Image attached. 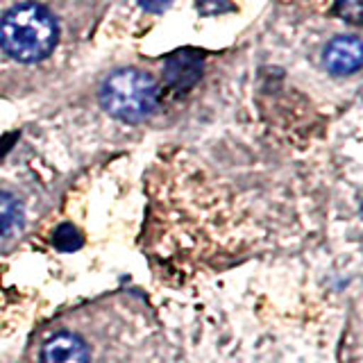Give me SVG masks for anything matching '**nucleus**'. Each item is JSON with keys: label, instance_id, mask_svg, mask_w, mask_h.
<instances>
[{"label": "nucleus", "instance_id": "1", "mask_svg": "<svg viewBox=\"0 0 363 363\" xmlns=\"http://www.w3.org/2000/svg\"><path fill=\"white\" fill-rule=\"evenodd\" d=\"M57 37L60 28L55 16L39 3L11 7L0 21V48L23 64L45 60L55 50Z\"/></svg>", "mask_w": 363, "mask_h": 363}, {"label": "nucleus", "instance_id": "2", "mask_svg": "<svg viewBox=\"0 0 363 363\" xmlns=\"http://www.w3.org/2000/svg\"><path fill=\"white\" fill-rule=\"evenodd\" d=\"M159 86L136 68H123L111 73L100 86V105L109 116L123 123H141L157 109Z\"/></svg>", "mask_w": 363, "mask_h": 363}, {"label": "nucleus", "instance_id": "3", "mask_svg": "<svg viewBox=\"0 0 363 363\" xmlns=\"http://www.w3.org/2000/svg\"><path fill=\"white\" fill-rule=\"evenodd\" d=\"M41 363H91V350L77 334L60 332L45 340Z\"/></svg>", "mask_w": 363, "mask_h": 363}, {"label": "nucleus", "instance_id": "4", "mask_svg": "<svg viewBox=\"0 0 363 363\" xmlns=\"http://www.w3.org/2000/svg\"><path fill=\"white\" fill-rule=\"evenodd\" d=\"M361 41L357 37H336L325 48V66L332 75H352L361 68Z\"/></svg>", "mask_w": 363, "mask_h": 363}, {"label": "nucleus", "instance_id": "5", "mask_svg": "<svg viewBox=\"0 0 363 363\" xmlns=\"http://www.w3.org/2000/svg\"><path fill=\"white\" fill-rule=\"evenodd\" d=\"M164 75H166V82L173 89L186 91L200 79L202 60L196 52H177L166 62Z\"/></svg>", "mask_w": 363, "mask_h": 363}, {"label": "nucleus", "instance_id": "6", "mask_svg": "<svg viewBox=\"0 0 363 363\" xmlns=\"http://www.w3.org/2000/svg\"><path fill=\"white\" fill-rule=\"evenodd\" d=\"M23 220V209L14 196L0 191V236H7L16 230Z\"/></svg>", "mask_w": 363, "mask_h": 363}, {"label": "nucleus", "instance_id": "7", "mask_svg": "<svg viewBox=\"0 0 363 363\" xmlns=\"http://www.w3.org/2000/svg\"><path fill=\"white\" fill-rule=\"evenodd\" d=\"M55 245L60 250H73L79 245V234L73 230V225H64L55 234Z\"/></svg>", "mask_w": 363, "mask_h": 363}, {"label": "nucleus", "instance_id": "8", "mask_svg": "<svg viewBox=\"0 0 363 363\" xmlns=\"http://www.w3.org/2000/svg\"><path fill=\"white\" fill-rule=\"evenodd\" d=\"M139 5L141 9L150 11V14H162V11L173 5V0H139Z\"/></svg>", "mask_w": 363, "mask_h": 363}]
</instances>
